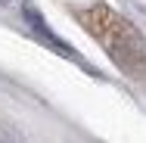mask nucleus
<instances>
[{"label": "nucleus", "instance_id": "obj_1", "mask_svg": "<svg viewBox=\"0 0 146 143\" xmlns=\"http://www.w3.org/2000/svg\"><path fill=\"white\" fill-rule=\"evenodd\" d=\"M22 16H25V22H28V25H31V31H34V34H40L44 41H50L53 47H59V50H62L65 56H75V50H72V47H68L65 41H59L56 34L50 31V25L44 22V16L37 13V6H34V3H28V0H25V6H22Z\"/></svg>", "mask_w": 146, "mask_h": 143}]
</instances>
